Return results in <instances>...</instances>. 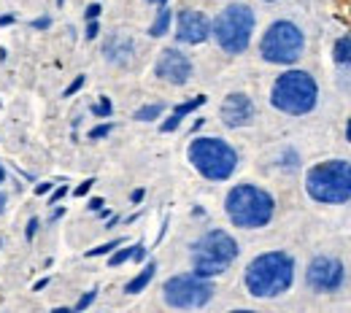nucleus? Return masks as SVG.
<instances>
[{
	"label": "nucleus",
	"instance_id": "nucleus-1",
	"mask_svg": "<svg viewBox=\"0 0 351 313\" xmlns=\"http://www.w3.org/2000/svg\"><path fill=\"white\" fill-rule=\"evenodd\" d=\"M246 289L254 297H278L284 295L295 281V260L284 251H267L246 268Z\"/></svg>",
	"mask_w": 351,
	"mask_h": 313
},
{
	"label": "nucleus",
	"instance_id": "nucleus-2",
	"mask_svg": "<svg viewBox=\"0 0 351 313\" xmlns=\"http://www.w3.org/2000/svg\"><path fill=\"white\" fill-rule=\"evenodd\" d=\"M224 211L230 216V222L243 229H257L273 219L276 211V200L270 192H265L263 186L254 184H238L227 192L224 200Z\"/></svg>",
	"mask_w": 351,
	"mask_h": 313
},
{
	"label": "nucleus",
	"instance_id": "nucleus-3",
	"mask_svg": "<svg viewBox=\"0 0 351 313\" xmlns=\"http://www.w3.org/2000/svg\"><path fill=\"white\" fill-rule=\"evenodd\" d=\"M306 192L311 200L324 205H343L351 200V162L327 160L308 171Z\"/></svg>",
	"mask_w": 351,
	"mask_h": 313
},
{
	"label": "nucleus",
	"instance_id": "nucleus-4",
	"mask_svg": "<svg viewBox=\"0 0 351 313\" xmlns=\"http://www.w3.org/2000/svg\"><path fill=\"white\" fill-rule=\"evenodd\" d=\"M316 100H319V87H316L313 76L306 71L281 73L270 92V103L289 116H303L308 111H313Z\"/></svg>",
	"mask_w": 351,
	"mask_h": 313
},
{
	"label": "nucleus",
	"instance_id": "nucleus-5",
	"mask_svg": "<svg viewBox=\"0 0 351 313\" xmlns=\"http://www.w3.org/2000/svg\"><path fill=\"white\" fill-rule=\"evenodd\" d=\"M238 260V243L230 232L224 229H211L203 238L195 240L192 246V273L203 275V278H214L221 275Z\"/></svg>",
	"mask_w": 351,
	"mask_h": 313
},
{
	"label": "nucleus",
	"instance_id": "nucleus-6",
	"mask_svg": "<svg viewBox=\"0 0 351 313\" xmlns=\"http://www.w3.org/2000/svg\"><path fill=\"white\" fill-rule=\"evenodd\" d=\"M189 162L208 181H227L238 168V154L221 138H195L189 143Z\"/></svg>",
	"mask_w": 351,
	"mask_h": 313
},
{
	"label": "nucleus",
	"instance_id": "nucleus-7",
	"mask_svg": "<svg viewBox=\"0 0 351 313\" xmlns=\"http://www.w3.org/2000/svg\"><path fill=\"white\" fill-rule=\"evenodd\" d=\"M211 33L217 38V44L227 54H241L252 44V33H254V11L243 3H232L221 11L211 25Z\"/></svg>",
	"mask_w": 351,
	"mask_h": 313
},
{
	"label": "nucleus",
	"instance_id": "nucleus-8",
	"mask_svg": "<svg viewBox=\"0 0 351 313\" xmlns=\"http://www.w3.org/2000/svg\"><path fill=\"white\" fill-rule=\"evenodd\" d=\"M303 49H306V36L298 25L281 19V22H273L267 27V33L263 36V44H260V54H263L265 62H273V65H292L303 57Z\"/></svg>",
	"mask_w": 351,
	"mask_h": 313
},
{
	"label": "nucleus",
	"instance_id": "nucleus-9",
	"mask_svg": "<svg viewBox=\"0 0 351 313\" xmlns=\"http://www.w3.org/2000/svg\"><path fill=\"white\" fill-rule=\"evenodd\" d=\"M214 284L197 273H184L173 275L165 286H162V297L171 308H203L206 303H211L214 297Z\"/></svg>",
	"mask_w": 351,
	"mask_h": 313
},
{
	"label": "nucleus",
	"instance_id": "nucleus-10",
	"mask_svg": "<svg viewBox=\"0 0 351 313\" xmlns=\"http://www.w3.org/2000/svg\"><path fill=\"white\" fill-rule=\"evenodd\" d=\"M306 281L313 292H338L346 281V268L335 257H313L306 270Z\"/></svg>",
	"mask_w": 351,
	"mask_h": 313
},
{
	"label": "nucleus",
	"instance_id": "nucleus-11",
	"mask_svg": "<svg viewBox=\"0 0 351 313\" xmlns=\"http://www.w3.org/2000/svg\"><path fill=\"white\" fill-rule=\"evenodd\" d=\"M154 73H157L162 82L181 87V84H186L189 76H192V62H189V57L181 54L178 49H165V51L160 54V60H157Z\"/></svg>",
	"mask_w": 351,
	"mask_h": 313
},
{
	"label": "nucleus",
	"instance_id": "nucleus-12",
	"mask_svg": "<svg viewBox=\"0 0 351 313\" xmlns=\"http://www.w3.org/2000/svg\"><path fill=\"white\" fill-rule=\"evenodd\" d=\"M208 36H211V22L200 14V11H192V8H186V11H181L178 14V27H176V38L181 41V44H203V41H208Z\"/></svg>",
	"mask_w": 351,
	"mask_h": 313
},
{
	"label": "nucleus",
	"instance_id": "nucleus-13",
	"mask_svg": "<svg viewBox=\"0 0 351 313\" xmlns=\"http://www.w3.org/2000/svg\"><path fill=\"white\" fill-rule=\"evenodd\" d=\"M219 114H221V122H224L227 127H246V125H252V119H254V103L249 100V95L232 92V95L224 97Z\"/></svg>",
	"mask_w": 351,
	"mask_h": 313
},
{
	"label": "nucleus",
	"instance_id": "nucleus-14",
	"mask_svg": "<svg viewBox=\"0 0 351 313\" xmlns=\"http://www.w3.org/2000/svg\"><path fill=\"white\" fill-rule=\"evenodd\" d=\"M206 103V95H197V97H192V100H186V103H181V105H176L173 108V114L162 122V133H173L176 127L181 125V119L186 116V114H192L195 108H200Z\"/></svg>",
	"mask_w": 351,
	"mask_h": 313
},
{
	"label": "nucleus",
	"instance_id": "nucleus-15",
	"mask_svg": "<svg viewBox=\"0 0 351 313\" xmlns=\"http://www.w3.org/2000/svg\"><path fill=\"white\" fill-rule=\"evenodd\" d=\"M154 273H157V262H149V265L141 270V273L132 278L130 284L125 286V292H128V295H138V292H143V289L149 286V281L154 278Z\"/></svg>",
	"mask_w": 351,
	"mask_h": 313
},
{
	"label": "nucleus",
	"instance_id": "nucleus-16",
	"mask_svg": "<svg viewBox=\"0 0 351 313\" xmlns=\"http://www.w3.org/2000/svg\"><path fill=\"white\" fill-rule=\"evenodd\" d=\"M168 27H171V8H168V5H160L157 19H154V25L149 27V36H152V38H162V36L168 33Z\"/></svg>",
	"mask_w": 351,
	"mask_h": 313
},
{
	"label": "nucleus",
	"instance_id": "nucleus-17",
	"mask_svg": "<svg viewBox=\"0 0 351 313\" xmlns=\"http://www.w3.org/2000/svg\"><path fill=\"white\" fill-rule=\"evenodd\" d=\"M332 60H335L338 65H349L351 62V36H343V38L335 41V46H332Z\"/></svg>",
	"mask_w": 351,
	"mask_h": 313
},
{
	"label": "nucleus",
	"instance_id": "nucleus-18",
	"mask_svg": "<svg viewBox=\"0 0 351 313\" xmlns=\"http://www.w3.org/2000/svg\"><path fill=\"white\" fill-rule=\"evenodd\" d=\"M162 108H165L162 103H154V105H143V108H138V111H135V119H138V122H152V119H157V116L162 114Z\"/></svg>",
	"mask_w": 351,
	"mask_h": 313
},
{
	"label": "nucleus",
	"instance_id": "nucleus-19",
	"mask_svg": "<svg viewBox=\"0 0 351 313\" xmlns=\"http://www.w3.org/2000/svg\"><path fill=\"white\" fill-rule=\"evenodd\" d=\"M111 111H114V108H111V100H108V97H100V100L92 105V114H95V116H100V119L111 116Z\"/></svg>",
	"mask_w": 351,
	"mask_h": 313
},
{
	"label": "nucleus",
	"instance_id": "nucleus-20",
	"mask_svg": "<svg viewBox=\"0 0 351 313\" xmlns=\"http://www.w3.org/2000/svg\"><path fill=\"white\" fill-rule=\"evenodd\" d=\"M135 249H138V246H130V249H122V251H117V254H111V260H108V265H111V268H117V265H122V262H128V260H132V254H135Z\"/></svg>",
	"mask_w": 351,
	"mask_h": 313
},
{
	"label": "nucleus",
	"instance_id": "nucleus-21",
	"mask_svg": "<svg viewBox=\"0 0 351 313\" xmlns=\"http://www.w3.org/2000/svg\"><path fill=\"white\" fill-rule=\"evenodd\" d=\"M122 246V238L119 240H111V243H103V246H97V249H89L87 257H103V254H111L114 249H119Z\"/></svg>",
	"mask_w": 351,
	"mask_h": 313
},
{
	"label": "nucleus",
	"instance_id": "nucleus-22",
	"mask_svg": "<svg viewBox=\"0 0 351 313\" xmlns=\"http://www.w3.org/2000/svg\"><path fill=\"white\" fill-rule=\"evenodd\" d=\"M95 297H97V289H92V292H87V295H84V297H82V300L76 303V311H84V308H89Z\"/></svg>",
	"mask_w": 351,
	"mask_h": 313
},
{
	"label": "nucleus",
	"instance_id": "nucleus-23",
	"mask_svg": "<svg viewBox=\"0 0 351 313\" xmlns=\"http://www.w3.org/2000/svg\"><path fill=\"white\" fill-rule=\"evenodd\" d=\"M108 133H111V125H100V127H95V130L89 133V138H92V140H97V138H106Z\"/></svg>",
	"mask_w": 351,
	"mask_h": 313
},
{
	"label": "nucleus",
	"instance_id": "nucleus-24",
	"mask_svg": "<svg viewBox=\"0 0 351 313\" xmlns=\"http://www.w3.org/2000/svg\"><path fill=\"white\" fill-rule=\"evenodd\" d=\"M82 87H84V76H76V82H73V84H71V87L65 90V97H71V95H76V92L82 90Z\"/></svg>",
	"mask_w": 351,
	"mask_h": 313
},
{
	"label": "nucleus",
	"instance_id": "nucleus-25",
	"mask_svg": "<svg viewBox=\"0 0 351 313\" xmlns=\"http://www.w3.org/2000/svg\"><path fill=\"white\" fill-rule=\"evenodd\" d=\"M92 184H95V179H87L82 186H76V197H84L89 189H92Z\"/></svg>",
	"mask_w": 351,
	"mask_h": 313
},
{
	"label": "nucleus",
	"instance_id": "nucleus-26",
	"mask_svg": "<svg viewBox=\"0 0 351 313\" xmlns=\"http://www.w3.org/2000/svg\"><path fill=\"white\" fill-rule=\"evenodd\" d=\"M97 33H100V27H97V22L92 19V22H89V27H87V41H95V38H97Z\"/></svg>",
	"mask_w": 351,
	"mask_h": 313
},
{
	"label": "nucleus",
	"instance_id": "nucleus-27",
	"mask_svg": "<svg viewBox=\"0 0 351 313\" xmlns=\"http://www.w3.org/2000/svg\"><path fill=\"white\" fill-rule=\"evenodd\" d=\"M65 192H68L65 186H60V189H54V195H51V200H49V205H54V203H60V200L65 197Z\"/></svg>",
	"mask_w": 351,
	"mask_h": 313
},
{
	"label": "nucleus",
	"instance_id": "nucleus-28",
	"mask_svg": "<svg viewBox=\"0 0 351 313\" xmlns=\"http://www.w3.org/2000/svg\"><path fill=\"white\" fill-rule=\"evenodd\" d=\"M36 232H38V219L33 216V219L27 222V240H33V235H36Z\"/></svg>",
	"mask_w": 351,
	"mask_h": 313
},
{
	"label": "nucleus",
	"instance_id": "nucleus-29",
	"mask_svg": "<svg viewBox=\"0 0 351 313\" xmlns=\"http://www.w3.org/2000/svg\"><path fill=\"white\" fill-rule=\"evenodd\" d=\"M100 16V5L97 3H92V5H87V19L92 22V19H97Z\"/></svg>",
	"mask_w": 351,
	"mask_h": 313
},
{
	"label": "nucleus",
	"instance_id": "nucleus-30",
	"mask_svg": "<svg viewBox=\"0 0 351 313\" xmlns=\"http://www.w3.org/2000/svg\"><path fill=\"white\" fill-rule=\"evenodd\" d=\"M100 208H103V200H100V197L89 200V211H100Z\"/></svg>",
	"mask_w": 351,
	"mask_h": 313
},
{
	"label": "nucleus",
	"instance_id": "nucleus-31",
	"mask_svg": "<svg viewBox=\"0 0 351 313\" xmlns=\"http://www.w3.org/2000/svg\"><path fill=\"white\" fill-rule=\"evenodd\" d=\"M5 25H14V16L11 14H3L0 16V27H5Z\"/></svg>",
	"mask_w": 351,
	"mask_h": 313
},
{
	"label": "nucleus",
	"instance_id": "nucleus-32",
	"mask_svg": "<svg viewBox=\"0 0 351 313\" xmlns=\"http://www.w3.org/2000/svg\"><path fill=\"white\" fill-rule=\"evenodd\" d=\"M51 186H54L51 181H44V184H38V195H46V192H49Z\"/></svg>",
	"mask_w": 351,
	"mask_h": 313
},
{
	"label": "nucleus",
	"instance_id": "nucleus-33",
	"mask_svg": "<svg viewBox=\"0 0 351 313\" xmlns=\"http://www.w3.org/2000/svg\"><path fill=\"white\" fill-rule=\"evenodd\" d=\"M141 200H143V189H135L132 192V203H141Z\"/></svg>",
	"mask_w": 351,
	"mask_h": 313
},
{
	"label": "nucleus",
	"instance_id": "nucleus-34",
	"mask_svg": "<svg viewBox=\"0 0 351 313\" xmlns=\"http://www.w3.org/2000/svg\"><path fill=\"white\" fill-rule=\"evenodd\" d=\"M46 284H49V278H41V281H38V284H36V286H33V289H36V292H38V289H44Z\"/></svg>",
	"mask_w": 351,
	"mask_h": 313
},
{
	"label": "nucleus",
	"instance_id": "nucleus-35",
	"mask_svg": "<svg viewBox=\"0 0 351 313\" xmlns=\"http://www.w3.org/2000/svg\"><path fill=\"white\" fill-rule=\"evenodd\" d=\"M36 27H41V30H44V27H49V19H38V22H36Z\"/></svg>",
	"mask_w": 351,
	"mask_h": 313
},
{
	"label": "nucleus",
	"instance_id": "nucleus-36",
	"mask_svg": "<svg viewBox=\"0 0 351 313\" xmlns=\"http://www.w3.org/2000/svg\"><path fill=\"white\" fill-rule=\"evenodd\" d=\"M346 140L351 143V119H349V125H346Z\"/></svg>",
	"mask_w": 351,
	"mask_h": 313
},
{
	"label": "nucleus",
	"instance_id": "nucleus-37",
	"mask_svg": "<svg viewBox=\"0 0 351 313\" xmlns=\"http://www.w3.org/2000/svg\"><path fill=\"white\" fill-rule=\"evenodd\" d=\"M152 3H157V5H165V3H168V0H152Z\"/></svg>",
	"mask_w": 351,
	"mask_h": 313
},
{
	"label": "nucleus",
	"instance_id": "nucleus-38",
	"mask_svg": "<svg viewBox=\"0 0 351 313\" xmlns=\"http://www.w3.org/2000/svg\"><path fill=\"white\" fill-rule=\"evenodd\" d=\"M3 205H5V197H3V195H0V211H3Z\"/></svg>",
	"mask_w": 351,
	"mask_h": 313
},
{
	"label": "nucleus",
	"instance_id": "nucleus-39",
	"mask_svg": "<svg viewBox=\"0 0 351 313\" xmlns=\"http://www.w3.org/2000/svg\"><path fill=\"white\" fill-rule=\"evenodd\" d=\"M0 181H3V168H0Z\"/></svg>",
	"mask_w": 351,
	"mask_h": 313
}]
</instances>
